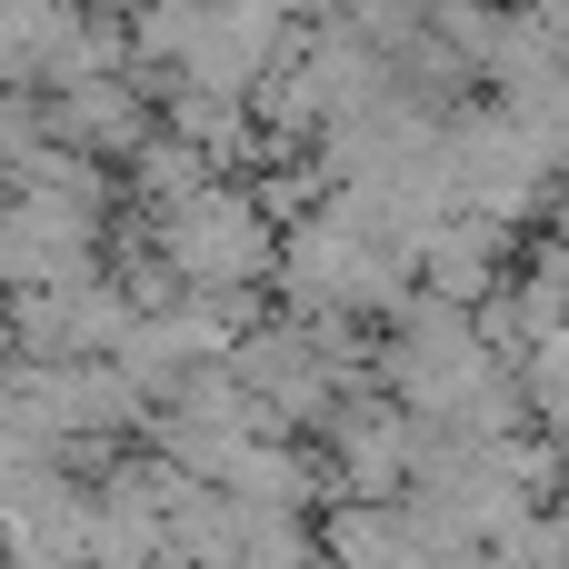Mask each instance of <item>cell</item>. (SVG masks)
<instances>
[{"label": "cell", "instance_id": "cell-1", "mask_svg": "<svg viewBox=\"0 0 569 569\" xmlns=\"http://www.w3.org/2000/svg\"><path fill=\"white\" fill-rule=\"evenodd\" d=\"M160 260L180 270V290L230 300V290H250V280L270 270V230H260V210H250L240 190H200V180H180L170 230H160Z\"/></svg>", "mask_w": 569, "mask_h": 569}]
</instances>
